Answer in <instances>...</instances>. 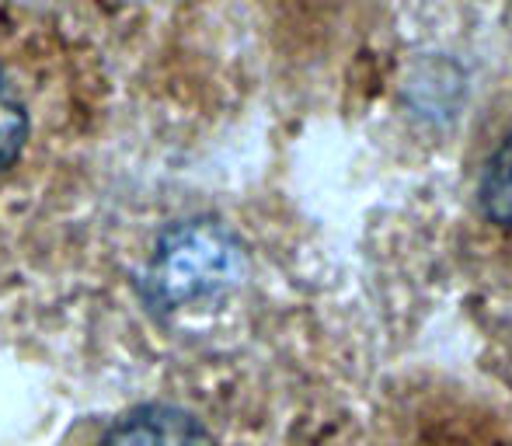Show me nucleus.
<instances>
[{"instance_id": "nucleus-1", "label": "nucleus", "mask_w": 512, "mask_h": 446, "mask_svg": "<svg viewBox=\"0 0 512 446\" xmlns=\"http://www.w3.org/2000/svg\"><path fill=\"white\" fill-rule=\"evenodd\" d=\"M244 276V244L213 217H192L161 234L143 269V297L157 311H185L234 290Z\"/></svg>"}, {"instance_id": "nucleus-2", "label": "nucleus", "mask_w": 512, "mask_h": 446, "mask_svg": "<svg viewBox=\"0 0 512 446\" xmlns=\"http://www.w3.org/2000/svg\"><path fill=\"white\" fill-rule=\"evenodd\" d=\"M42 49L32 35L0 21V175L28 157L39 126L42 98Z\"/></svg>"}, {"instance_id": "nucleus-3", "label": "nucleus", "mask_w": 512, "mask_h": 446, "mask_svg": "<svg viewBox=\"0 0 512 446\" xmlns=\"http://www.w3.org/2000/svg\"><path fill=\"white\" fill-rule=\"evenodd\" d=\"M98 446H216V440L185 408L143 405L122 415Z\"/></svg>"}, {"instance_id": "nucleus-4", "label": "nucleus", "mask_w": 512, "mask_h": 446, "mask_svg": "<svg viewBox=\"0 0 512 446\" xmlns=\"http://www.w3.org/2000/svg\"><path fill=\"white\" fill-rule=\"evenodd\" d=\"M481 210L492 223L512 227V133L499 143L481 175Z\"/></svg>"}]
</instances>
